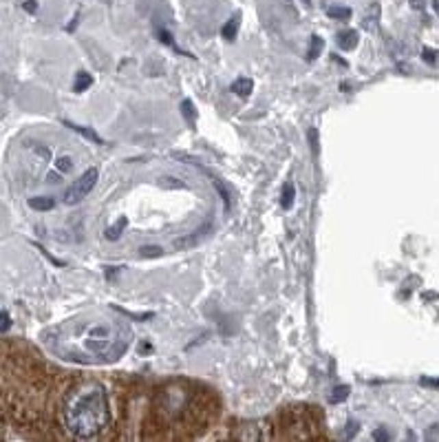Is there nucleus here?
<instances>
[{"instance_id": "18", "label": "nucleus", "mask_w": 439, "mask_h": 442, "mask_svg": "<svg viewBox=\"0 0 439 442\" xmlns=\"http://www.w3.org/2000/svg\"><path fill=\"white\" fill-rule=\"evenodd\" d=\"M349 394H351V387H347V385H338L334 389V394L329 396V402H334V405H338V402H342L349 398Z\"/></svg>"}, {"instance_id": "11", "label": "nucleus", "mask_w": 439, "mask_h": 442, "mask_svg": "<svg viewBox=\"0 0 439 442\" xmlns=\"http://www.w3.org/2000/svg\"><path fill=\"white\" fill-rule=\"evenodd\" d=\"M64 124L68 126V129L77 131V133H79V135H82V137H86V140H91L93 144H104V140H102V137H99V135H97V133H95L93 129H88V126H86V129H84V126H77V124H73V122H64Z\"/></svg>"}, {"instance_id": "15", "label": "nucleus", "mask_w": 439, "mask_h": 442, "mask_svg": "<svg viewBox=\"0 0 439 442\" xmlns=\"http://www.w3.org/2000/svg\"><path fill=\"white\" fill-rule=\"evenodd\" d=\"M325 49V40L321 36H312V42H309V51H307V60H316L318 56L323 53Z\"/></svg>"}, {"instance_id": "3", "label": "nucleus", "mask_w": 439, "mask_h": 442, "mask_svg": "<svg viewBox=\"0 0 439 442\" xmlns=\"http://www.w3.org/2000/svg\"><path fill=\"white\" fill-rule=\"evenodd\" d=\"M64 429L77 440H95L104 434L111 420L106 389L97 380H79L62 391Z\"/></svg>"}, {"instance_id": "9", "label": "nucleus", "mask_w": 439, "mask_h": 442, "mask_svg": "<svg viewBox=\"0 0 439 442\" xmlns=\"http://www.w3.org/2000/svg\"><path fill=\"white\" fill-rule=\"evenodd\" d=\"M238 25H241V16L238 14H234L229 21L223 25V29H221V34H223V38L227 42H232V40H236V34H238Z\"/></svg>"}, {"instance_id": "6", "label": "nucleus", "mask_w": 439, "mask_h": 442, "mask_svg": "<svg viewBox=\"0 0 439 442\" xmlns=\"http://www.w3.org/2000/svg\"><path fill=\"white\" fill-rule=\"evenodd\" d=\"M210 232H212V221H205L201 228H197L195 232L186 234V237H177L173 241V248L175 250H192V248L201 245L208 237H210Z\"/></svg>"}, {"instance_id": "22", "label": "nucleus", "mask_w": 439, "mask_h": 442, "mask_svg": "<svg viewBox=\"0 0 439 442\" xmlns=\"http://www.w3.org/2000/svg\"><path fill=\"white\" fill-rule=\"evenodd\" d=\"M214 182V186H216V191L221 193V197H223V201H225V208H229V193H227V188L225 186L218 182V180H212Z\"/></svg>"}, {"instance_id": "31", "label": "nucleus", "mask_w": 439, "mask_h": 442, "mask_svg": "<svg viewBox=\"0 0 439 442\" xmlns=\"http://www.w3.org/2000/svg\"><path fill=\"white\" fill-rule=\"evenodd\" d=\"M49 182H60L55 173H49Z\"/></svg>"}, {"instance_id": "4", "label": "nucleus", "mask_w": 439, "mask_h": 442, "mask_svg": "<svg viewBox=\"0 0 439 442\" xmlns=\"http://www.w3.org/2000/svg\"><path fill=\"white\" fill-rule=\"evenodd\" d=\"M325 420L318 407L312 405H292L276 414L274 440H327Z\"/></svg>"}, {"instance_id": "5", "label": "nucleus", "mask_w": 439, "mask_h": 442, "mask_svg": "<svg viewBox=\"0 0 439 442\" xmlns=\"http://www.w3.org/2000/svg\"><path fill=\"white\" fill-rule=\"evenodd\" d=\"M97 169H86L82 175L77 177V180L68 186L66 193H64V204L66 206H77L79 201H82L88 193H91L95 188V184H97Z\"/></svg>"}, {"instance_id": "17", "label": "nucleus", "mask_w": 439, "mask_h": 442, "mask_svg": "<svg viewBox=\"0 0 439 442\" xmlns=\"http://www.w3.org/2000/svg\"><path fill=\"white\" fill-rule=\"evenodd\" d=\"M327 16L334 18V21H349V18H351V9L349 7H329Z\"/></svg>"}, {"instance_id": "26", "label": "nucleus", "mask_w": 439, "mask_h": 442, "mask_svg": "<svg viewBox=\"0 0 439 442\" xmlns=\"http://www.w3.org/2000/svg\"><path fill=\"white\" fill-rule=\"evenodd\" d=\"M309 142H312V151L318 153V131L316 129L309 131Z\"/></svg>"}, {"instance_id": "20", "label": "nucleus", "mask_w": 439, "mask_h": 442, "mask_svg": "<svg viewBox=\"0 0 439 442\" xmlns=\"http://www.w3.org/2000/svg\"><path fill=\"white\" fill-rule=\"evenodd\" d=\"M181 113L188 122H195V117H197V111H195V104L190 100H184L181 102Z\"/></svg>"}, {"instance_id": "13", "label": "nucleus", "mask_w": 439, "mask_h": 442, "mask_svg": "<svg viewBox=\"0 0 439 442\" xmlns=\"http://www.w3.org/2000/svg\"><path fill=\"white\" fill-rule=\"evenodd\" d=\"M126 225H128V219H126V217L117 219V221L111 225V228H106V232H104V234H106V239H108V241H117L119 237H122V232H124Z\"/></svg>"}, {"instance_id": "25", "label": "nucleus", "mask_w": 439, "mask_h": 442, "mask_svg": "<svg viewBox=\"0 0 439 442\" xmlns=\"http://www.w3.org/2000/svg\"><path fill=\"white\" fill-rule=\"evenodd\" d=\"M159 40H162L164 45H168V47H175V42H173V38H171V34L168 32H164V29H159Z\"/></svg>"}, {"instance_id": "2", "label": "nucleus", "mask_w": 439, "mask_h": 442, "mask_svg": "<svg viewBox=\"0 0 439 442\" xmlns=\"http://www.w3.org/2000/svg\"><path fill=\"white\" fill-rule=\"evenodd\" d=\"M12 345L14 354L3 345V422L12 418L20 429H40L53 396L51 374L36 349Z\"/></svg>"}, {"instance_id": "33", "label": "nucleus", "mask_w": 439, "mask_h": 442, "mask_svg": "<svg viewBox=\"0 0 439 442\" xmlns=\"http://www.w3.org/2000/svg\"><path fill=\"white\" fill-rule=\"evenodd\" d=\"M303 3H305V5L309 7V5H312V0H303Z\"/></svg>"}, {"instance_id": "24", "label": "nucleus", "mask_w": 439, "mask_h": 442, "mask_svg": "<svg viewBox=\"0 0 439 442\" xmlns=\"http://www.w3.org/2000/svg\"><path fill=\"white\" fill-rule=\"evenodd\" d=\"M373 440H391V434L386 431V427H380L373 431Z\"/></svg>"}, {"instance_id": "21", "label": "nucleus", "mask_w": 439, "mask_h": 442, "mask_svg": "<svg viewBox=\"0 0 439 442\" xmlns=\"http://www.w3.org/2000/svg\"><path fill=\"white\" fill-rule=\"evenodd\" d=\"M55 166H58V171H60V173H68V171L73 169V160H71V157L62 155V157H58Z\"/></svg>"}, {"instance_id": "23", "label": "nucleus", "mask_w": 439, "mask_h": 442, "mask_svg": "<svg viewBox=\"0 0 439 442\" xmlns=\"http://www.w3.org/2000/svg\"><path fill=\"white\" fill-rule=\"evenodd\" d=\"M437 56H439V53L435 51V49H422V58H424V60H426L428 64H435Z\"/></svg>"}, {"instance_id": "30", "label": "nucleus", "mask_w": 439, "mask_h": 442, "mask_svg": "<svg viewBox=\"0 0 439 442\" xmlns=\"http://www.w3.org/2000/svg\"><path fill=\"white\" fill-rule=\"evenodd\" d=\"M422 385H431V387H439V378H422Z\"/></svg>"}, {"instance_id": "32", "label": "nucleus", "mask_w": 439, "mask_h": 442, "mask_svg": "<svg viewBox=\"0 0 439 442\" xmlns=\"http://www.w3.org/2000/svg\"><path fill=\"white\" fill-rule=\"evenodd\" d=\"M435 12L439 14V0H435Z\"/></svg>"}, {"instance_id": "14", "label": "nucleus", "mask_w": 439, "mask_h": 442, "mask_svg": "<svg viewBox=\"0 0 439 442\" xmlns=\"http://www.w3.org/2000/svg\"><path fill=\"white\" fill-rule=\"evenodd\" d=\"M91 84H93V75L86 73V71H79V73L75 75L73 91H75V93H82V91H86V88L91 86Z\"/></svg>"}, {"instance_id": "7", "label": "nucleus", "mask_w": 439, "mask_h": 442, "mask_svg": "<svg viewBox=\"0 0 439 442\" xmlns=\"http://www.w3.org/2000/svg\"><path fill=\"white\" fill-rule=\"evenodd\" d=\"M336 42L342 51H351V49H355V45H358V32H353V29H344V32L338 34Z\"/></svg>"}, {"instance_id": "29", "label": "nucleus", "mask_w": 439, "mask_h": 442, "mask_svg": "<svg viewBox=\"0 0 439 442\" xmlns=\"http://www.w3.org/2000/svg\"><path fill=\"white\" fill-rule=\"evenodd\" d=\"M25 9H27L29 14H34L36 9H38V3H36V0H27V3H25Z\"/></svg>"}, {"instance_id": "12", "label": "nucleus", "mask_w": 439, "mask_h": 442, "mask_svg": "<svg viewBox=\"0 0 439 442\" xmlns=\"http://www.w3.org/2000/svg\"><path fill=\"white\" fill-rule=\"evenodd\" d=\"M55 201L51 197H32L29 199V208H34L38 212H47V210H53Z\"/></svg>"}, {"instance_id": "28", "label": "nucleus", "mask_w": 439, "mask_h": 442, "mask_svg": "<svg viewBox=\"0 0 439 442\" xmlns=\"http://www.w3.org/2000/svg\"><path fill=\"white\" fill-rule=\"evenodd\" d=\"M408 3H411V7L417 9V12H422V9L426 7V0H408Z\"/></svg>"}, {"instance_id": "10", "label": "nucleus", "mask_w": 439, "mask_h": 442, "mask_svg": "<svg viewBox=\"0 0 439 442\" xmlns=\"http://www.w3.org/2000/svg\"><path fill=\"white\" fill-rule=\"evenodd\" d=\"M252 88H254V82L249 80V77H238V80H234L232 86H229V91L241 95V97H247L249 93H252Z\"/></svg>"}, {"instance_id": "8", "label": "nucleus", "mask_w": 439, "mask_h": 442, "mask_svg": "<svg viewBox=\"0 0 439 442\" xmlns=\"http://www.w3.org/2000/svg\"><path fill=\"white\" fill-rule=\"evenodd\" d=\"M377 21H380V5L373 3L371 9H368L366 16H364L362 27L366 29V32H377Z\"/></svg>"}, {"instance_id": "16", "label": "nucleus", "mask_w": 439, "mask_h": 442, "mask_svg": "<svg viewBox=\"0 0 439 442\" xmlns=\"http://www.w3.org/2000/svg\"><path fill=\"white\" fill-rule=\"evenodd\" d=\"M294 197H296V191H294V184L292 182H287L283 186V197H281V206L285 210H289L294 206Z\"/></svg>"}, {"instance_id": "27", "label": "nucleus", "mask_w": 439, "mask_h": 442, "mask_svg": "<svg viewBox=\"0 0 439 442\" xmlns=\"http://www.w3.org/2000/svg\"><path fill=\"white\" fill-rule=\"evenodd\" d=\"M9 328H12V319H9V312L3 310V334H7Z\"/></svg>"}, {"instance_id": "1", "label": "nucleus", "mask_w": 439, "mask_h": 442, "mask_svg": "<svg viewBox=\"0 0 439 442\" xmlns=\"http://www.w3.org/2000/svg\"><path fill=\"white\" fill-rule=\"evenodd\" d=\"M218 409L221 405L210 387L186 378L168 380L151 398L146 429H153L151 440H192L210 429Z\"/></svg>"}, {"instance_id": "19", "label": "nucleus", "mask_w": 439, "mask_h": 442, "mask_svg": "<svg viewBox=\"0 0 439 442\" xmlns=\"http://www.w3.org/2000/svg\"><path fill=\"white\" fill-rule=\"evenodd\" d=\"M159 254H162L159 245H142V248H139V257L142 259H153V257H159Z\"/></svg>"}]
</instances>
